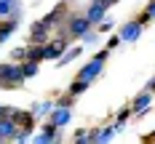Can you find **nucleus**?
Here are the masks:
<instances>
[{
	"instance_id": "aec40b11",
	"label": "nucleus",
	"mask_w": 155,
	"mask_h": 144,
	"mask_svg": "<svg viewBox=\"0 0 155 144\" xmlns=\"http://www.w3.org/2000/svg\"><path fill=\"white\" fill-rule=\"evenodd\" d=\"M112 30V21H107V19H102V27H99V32H110Z\"/></svg>"
},
{
	"instance_id": "7ed1b4c3",
	"label": "nucleus",
	"mask_w": 155,
	"mask_h": 144,
	"mask_svg": "<svg viewBox=\"0 0 155 144\" xmlns=\"http://www.w3.org/2000/svg\"><path fill=\"white\" fill-rule=\"evenodd\" d=\"M102 69H104V62H99V59H91V62L86 64L80 72H78V80H86V83H94V80L102 75Z\"/></svg>"
},
{
	"instance_id": "b1692460",
	"label": "nucleus",
	"mask_w": 155,
	"mask_h": 144,
	"mask_svg": "<svg viewBox=\"0 0 155 144\" xmlns=\"http://www.w3.org/2000/svg\"><path fill=\"white\" fill-rule=\"evenodd\" d=\"M147 88H150V91H155V78L150 80V85H147Z\"/></svg>"
},
{
	"instance_id": "5701e85b",
	"label": "nucleus",
	"mask_w": 155,
	"mask_h": 144,
	"mask_svg": "<svg viewBox=\"0 0 155 144\" xmlns=\"http://www.w3.org/2000/svg\"><path fill=\"white\" fill-rule=\"evenodd\" d=\"M3 115H11V110H5V107H0V117H3Z\"/></svg>"
},
{
	"instance_id": "f3484780",
	"label": "nucleus",
	"mask_w": 155,
	"mask_h": 144,
	"mask_svg": "<svg viewBox=\"0 0 155 144\" xmlns=\"http://www.w3.org/2000/svg\"><path fill=\"white\" fill-rule=\"evenodd\" d=\"M88 85H91V83H86V80H75V83L70 85V94H72V96H78V94H83V91H86Z\"/></svg>"
},
{
	"instance_id": "f03ea898",
	"label": "nucleus",
	"mask_w": 155,
	"mask_h": 144,
	"mask_svg": "<svg viewBox=\"0 0 155 144\" xmlns=\"http://www.w3.org/2000/svg\"><path fill=\"white\" fill-rule=\"evenodd\" d=\"M107 8H110V0H94L91 5H88V11H86V19L91 21V27H94V24H99V21L104 19Z\"/></svg>"
},
{
	"instance_id": "4be33fe9",
	"label": "nucleus",
	"mask_w": 155,
	"mask_h": 144,
	"mask_svg": "<svg viewBox=\"0 0 155 144\" xmlns=\"http://www.w3.org/2000/svg\"><path fill=\"white\" fill-rule=\"evenodd\" d=\"M144 14L150 16V19H155V3H150V5H147V11H144Z\"/></svg>"
},
{
	"instance_id": "f257e3e1",
	"label": "nucleus",
	"mask_w": 155,
	"mask_h": 144,
	"mask_svg": "<svg viewBox=\"0 0 155 144\" xmlns=\"http://www.w3.org/2000/svg\"><path fill=\"white\" fill-rule=\"evenodd\" d=\"M21 80H24L21 67H16V64H0V88H16V85H21Z\"/></svg>"
},
{
	"instance_id": "9d476101",
	"label": "nucleus",
	"mask_w": 155,
	"mask_h": 144,
	"mask_svg": "<svg viewBox=\"0 0 155 144\" xmlns=\"http://www.w3.org/2000/svg\"><path fill=\"white\" fill-rule=\"evenodd\" d=\"M139 35H142V24H139V21H128V24L123 27V32H120V40H126V43H134Z\"/></svg>"
},
{
	"instance_id": "6ab92c4d",
	"label": "nucleus",
	"mask_w": 155,
	"mask_h": 144,
	"mask_svg": "<svg viewBox=\"0 0 155 144\" xmlns=\"http://www.w3.org/2000/svg\"><path fill=\"white\" fill-rule=\"evenodd\" d=\"M14 59H27V48H16V51H14Z\"/></svg>"
},
{
	"instance_id": "2eb2a0df",
	"label": "nucleus",
	"mask_w": 155,
	"mask_h": 144,
	"mask_svg": "<svg viewBox=\"0 0 155 144\" xmlns=\"http://www.w3.org/2000/svg\"><path fill=\"white\" fill-rule=\"evenodd\" d=\"M21 72H24V78H35V75H38V62L27 59V62L21 64Z\"/></svg>"
},
{
	"instance_id": "a211bd4d",
	"label": "nucleus",
	"mask_w": 155,
	"mask_h": 144,
	"mask_svg": "<svg viewBox=\"0 0 155 144\" xmlns=\"http://www.w3.org/2000/svg\"><path fill=\"white\" fill-rule=\"evenodd\" d=\"M80 40H83V43H96V32H83V35H80Z\"/></svg>"
},
{
	"instance_id": "9b49d317",
	"label": "nucleus",
	"mask_w": 155,
	"mask_h": 144,
	"mask_svg": "<svg viewBox=\"0 0 155 144\" xmlns=\"http://www.w3.org/2000/svg\"><path fill=\"white\" fill-rule=\"evenodd\" d=\"M16 30V19H8V21H0V43H5Z\"/></svg>"
},
{
	"instance_id": "39448f33",
	"label": "nucleus",
	"mask_w": 155,
	"mask_h": 144,
	"mask_svg": "<svg viewBox=\"0 0 155 144\" xmlns=\"http://www.w3.org/2000/svg\"><path fill=\"white\" fill-rule=\"evenodd\" d=\"M48 32H51V24H46L43 19L35 21V24H32V32H30V43H32V46L46 43V40H48Z\"/></svg>"
},
{
	"instance_id": "dca6fc26",
	"label": "nucleus",
	"mask_w": 155,
	"mask_h": 144,
	"mask_svg": "<svg viewBox=\"0 0 155 144\" xmlns=\"http://www.w3.org/2000/svg\"><path fill=\"white\" fill-rule=\"evenodd\" d=\"M43 43H40V46H35V48H27V59H32V62H40V59H43Z\"/></svg>"
},
{
	"instance_id": "412c9836",
	"label": "nucleus",
	"mask_w": 155,
	"mask_h": 144,
	"mask_svg": "<svg viewBox=\"0 0 155 144\" xmlns=\"http://www.w3.org/2000/svg\"><path fill=\"white\" fill-rule=\"evenodd\" d=\"M110 51H112V48H104V51H99V53H96L94 59H99V62H104V59H107V53H110Z\"/></svg>"
},
{
	"instance_id": "f8f14e48",
	"label": "nucleus",
	"mask_w": 155,
	"mask_h": 144,
	"mask_svg": "<svg viewBox=\"0 0 155 144\" xmlns=\"http://www.w3.org/2000/svg\"><path fill=\"white\" fill-rule=\"evenodd\" d=\"M19 8V0H0V19L3 16H11Z\"/></svg>"
},
{
	"instance_id": "ddd939ff",
	"label": "nucleus",
	"mask_w": 155,
	"mask_h": 144,
	"mask_svg": "<svg viewBox=\"0 0 155 144\" xmlns=\"http://www.w3.org/2000/svg\"><path fill=\"white\" fill-rule=\"evenodd\" d=\"M115 133H118V128H104V131H99V133L94 136V142H99V144L112 142V139H115Z\"/></svg>"
},
{
	"instance_id": "6e6552de",
	"label": "nucleus",
	"mask_w": 155,
	"mask_h": 144,
	"mask_svg": "<svg viewBox=\"0 0 155 144\" xmlns=\"http://www.w3.org/2000/svg\"><path fill=\"white\" fill-rule=\"evenodd\" d=\"M86 30H91V21H88L86 16H75V19H70V24H67V32L75 35V37H80Z\"/></svg>"
},
{
	"instance_id": "0eeeda50",
	"label": "nucleus",
	"mask_w": 155,
	"mask_h": 144,
	"mask_svg": "<svg viewBox=\"0 0 155 144\" xmlns=\"http://www.w3.org/2000/svg\"><path fill=\"white\" fill-rule=\"evenodd\" d=\"M16 131H19V123H16L11 115H3V117H0V136H3V142L14 139Z\"/></svg>"
},
{
	"instance_id": "4468645a",
	"label": "nucleus",
	"mask_w": 155,
	"mask_h": 144,
	"mask_svg": "<svg viewBox=\"0 0 155 144\" xmlns=\"http://www.w3.org/2000/svg\"><path fill=\"white\" fill-rule=\"evenodd\" d=\"M80 51H83V48H70V51H67V53H62L56 62H59V64H70L72 59H78V56H80Z\"/></svg>"
},
{
	"instance_id": "1a4fd4ad",
	"label": "nucleus",
	"mask_w": 155,
	"mask_h": 144,
	"mask_svg": "<svg viewBox=\"0 0 155 144\" xmlns=\"http://www.w3.org/2000/svg\"><path fill=\"white\" fill-rule=\"evenodd\" d=\"M150 101H153V94H150V88L144 91V94H139L137 99H134V104H131V110L137 112V115H147V107H150Z\"/></svg>"
},
{
	"instance_id": "423d86ee",
	"label": "nucleus",
	"mask_w": 155,
	"mask_h": 144,
	"mask_svg": "<svg viewBox=\"0 0 155 144\" xmlns=\"http://www.w3.org/2000/svg\"><path fill=\"white\" fill-rule=\"evenodd\" d=\"M64 48H67V40H64V37H56L54 43H48V46L43 48V59H46V62H48V59L56 62V59L64 53Z\"/></svg>"
},
{
	"instance_id": "20e7f679",
	"label": "nucleus",
	"mask_w": 155,
	"mask_h": 144,
	"mask_svg": "<svg viewBox=\"0 0 155 144\" xmlns=\"http://www.w3.org/2000/svg\"><path fill=\"white\" fill-rule=\"evenodd\" d=\"M70 117H72V110H70V104H56L51 115H48V120L54 123L56 128H62L64 123H70Z\"/></svg>"
}]
</instances>
